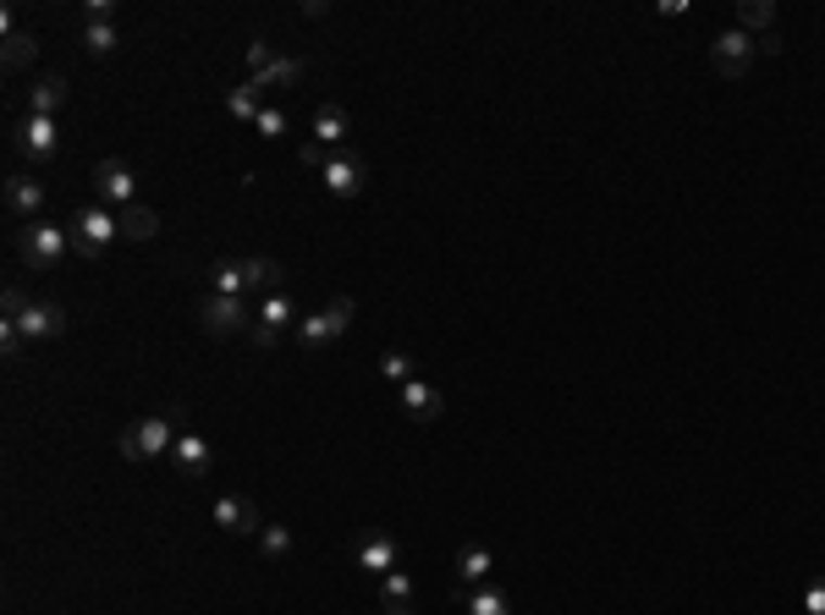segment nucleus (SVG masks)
Here are the masks:
<instances>
[{
  "instance_id": "obj_23",
  "label": "nucleus",
  "mask_w": 825,
  "mask_h": 615,
  "mask_svg": "<svg viewBox=\"0 0 825 615\" xmlns=\"http://www.w3.org/2000/svg\"><path fill=\"white\" fill-rule=\"evenodd\" d=\"M116 44H122V28H116V17L82 23V50H89V55H111Z\"/></svg>"
},
{
  "instance_id": "obj_16",
  "label": "nucleus",
  "mask_w": 825,
  "mask_h": 615,
  "mask_svg": "<svg viewBox=\"0 0 825 615\" xmlns=\"http://www.w3.org/2000/svg\"><path fill=\"white\" fill-rule=\"evenodd\" d=\"M7 209L34 226V220L45 215V188L34 182V176H12V182H7Z\"/></svg>"
},
{
  "instance_id": "obj_32",
  "label": "nucleus",
  "mask_w": 825,
  "mask_h": 615,
  "mask_svg": "<svg viewBox=\"0 0 825 615\" xmlns=\"http://www.w3.org/2000/svg\"><path fill=\"white\" fill-rule=\"evenodd\" d=\"M330 154H337V149H325V143H314V138L297 149V159H303L308 170H325V165H330Z\"/></svg>"
},
{
  "instance_id": "obj_3",
  "label": "nucleus",
  "mask_w": 825,
  "mask_h": 615,
  "mask_svg": "<svg viewBox=\"0 0 825 615\" xmlns=\"http://www.w3.org/2000/svg\"><path fill=\"white\" fill-rule=\"evenodd\" d=\"M116 236H122V226H116V209H105V204H89V209H77V226H72V247H77L82 258H105Z\"/></svg>"
},
{
  "instance_id": "obj_18",
  "label": "nucleus",
  "mask_w": 825,
  "mask_h": 615,
  "mask_svg": "<svg viewBox=\"0 0 825 615\" xmlns=\"http://www.w3.org/2000/svg\"><path fill=\"white\" fill-rule=\"evenodd\" d=\"M358 566H364V572H375V577L396 572V539H391V534L364 539V544H358Z\"/></svg>"
},
{
  "instance_id": "obj_19",
  "label": "nucleus",
  "mask_w": 825,
  "mask_h": 615,
  "mask_svg": "<svg viewBox=\"0 0 825 615\" xmlns=\"http://www.w3.org/2000/svg\"><path fill=\"white\" fill-rule=\"evenodd\" d=\"M215 292L220 297H248L254 281H248V258H220L215 264Z\"/></svg>"
},
{
  "instance_id": "obj_24",
  "label": "nucleus",
  "mask_w": 825,
  "mask_h": 615,
  "mask_svg": "<svg viewBox=\"0 0 825 615\" xmlns=\"http://www.w3.org/2000/svg\"><path fill=\"white\" fill-rule=\"evenodd\" d=\"M771 23H776V7H771V0H742V7H737V28L742 34H771Z\"/></svg>"
},
{
  "instance_id": "obj_22",
  "label": "nucleus",
  "mask_w": 825,
  "mask_h": 615,
  "mask_svg": "<svg viewBox=\"0 0 825 615\" xmlns=\"http://www.w3.org/2000/svg\"><path fill=\"white\" fill-rule=\"evenodd\" d=\"M226 111H231L237 121H259V111H265V88L248 77L242 88H231V94H226Z\"/></svg>"
},
{
  "instance_id": "obj_10",
  "label": "nucleus",
  "mask_w": 825,
  "mask_h": 615,
  "mask_svg": "<svg viewBox=\"0 0 825 615\" xmlns=\"http://www.w3.org/2000/svg\"><path fill=\"white\" fill-rule=\"evenodd\" d=\"M55 149H61V127H55L50 116H28V121L17 127V154H23V159L45 165V159H55Z\"/></svg>"
},
{
  "instance_id": "obj_21",
  "label": "nucleus",
  "mask_w": 825,
  "mask_h": 615,
  "mask_svg": "<svg viewBox=\"0 0 825 615\" xmlns=\"http://www.w3.org/2000/svg\"><path fill=\"white\" fill-rule=\"evenodd\" d=\"M490 572H495V555H490L484 544H462V550H457V577H462L468 588H479Z\"/></svg>"
},
{
  "instance_id": "obj_11",
  "label": "nucleus",
  "mask_w": 825,
  "mask_h": 615,
  "mask_svg": "<svg viewBox=\"0 0 825 615\" xmlns=\"http://www.w3.org/2000/svg\"><path fill=\"white\" fill-rule=\"evenodd\" d=\"M172 462H177V473H182V478H210L215 451H210V439H204V434H177Z\"/></svg>"
},
{
  "instance_id": "obj_26",
  "label": "nucleus",
  "mask_w": 825,
  "mask_h": 615,
  "mask_svg": "<svg viewBox=\"0 0 825 615\" xmlns=\"http://www.w3.org/2000/svg\"><path fill=\"white\" fill-rule=\"evenodd\" d=\"M34 55H39V34H12V39H7V50H0V61H7V72H23Z\"/></svg>"
},
{
  "instance_id": "obj_5",
  "label": "nucleus",
  "mask_w": 825,
  "mask_h": 615,
  "mask_svg": "<svg viewBox=\"0 0 825 615\" xmlns=\"http://www.w3.org/2000/svg\"><path fill=\"white\" fill-rule=\"evenodd\" d=\"M297 324V308H292V297L287 292H270L259 308H254V324H248V335H254V346L259 351H276L281 346V335Z\"/></svg>"
},
{
  "instance_id": "obj_6",
  "label": "nucleus",
  "mask_w": 825,
  "mask_h": 615,
  "mask_svg": "<svg viewBox=\"0 0 825 615\" xmlns=\"http://www.w3.org/2000/svg\"><path fill=\"white\" fill-rule=\"evenodd\" d=\"M754 55H760V39L754 34H742V28H726L715 44H710V66H715V77H742L754 66Z\"/></svg>"
},
{
  "instance_id": "obj_12",
  "label": "nucleus",
  "mask_w": 825,
  "mask_h": 615,
  "mask_svg": "<svg viewBox=\"0 0 825 615\" xmlns=\"http://www.w3.org/2000/svg\"><path fill=\"white\" fill-rule=\"evenodd\" d=\"M17 330H23L28 346H39V341H55V335L66 330V313H61L55 303H28L23 319H17Z\"/></svg>"
},
{
  "instance_id": "obj_33",
  "label": "nucleus",
  "mask_w": 825,
  "mask_h": 615,
  "mask_svg": "<svg viewBox=\"0 0 825 615\" xmlns=\"http://www.w3.org/2000/svg\"><path fill=\"white\" fill-rule=\"evenodd\" d=\"M380 374H385L391 385H407V358H402V351H385V358H380Z\"/></svg>"
},
{
  "instance_id": "obj_30",
  "label": "nucleus",
  "mask_w": 825,
  "mask_h": 615,
  "mask_svg": "<svg viewBox=\"0 0 825 615\" xmlns=\"http://www.w3.org/2000/svg\"><path fill=\"white\" fill-rule=\"evenodd\" d=\"M287 127H292V121H287V111H270V105H265V111H259V121H254V132H259V138H281Z\"/></svg>"
},
{
  "instance_id": "obj_4",
  "label": "nucleus",
  "mask_w": 825,
  "mask_h": 615,
  "mask_svg": "<svg viewBox=\"0 0 825 615\" xmlns=\"http://www.w3.org/2000/svg\"><path fill=\"white\" fill-rule=\"evenodd\" d=\"M353 297H330L319 313H308L303 324H297V346H308V351H319V346H330V341H337L347 324H353Z\"/></svg>"
},
{
  "instance_id": "obj_29",
  "label": "nucleus",
  "mask_w": 825,
  "mask_h": 615,
  "mask_svg": "<svg viewBox=\"0 0 825 615\" xmlns=\"http://www.w3.org/2000/svg\"><path fill=\"white\" fill-rule=\"evenodd\" d=\"M380 599H385V604H407V599H412L407 572H385V577H380Z\"/></svg>"
},
{
  "instance_id": "obj_9",
  "label": "nucleus",
  "mask_w": 825,
  "mask_h": 615,
  "mask_svg": "<svg viewBox=\"0 0 825 615\" xmlns=\"http://www.w3.org/2000/svg\"><path fill=\"white\" fill-rule=\"evenodd\" d=\"M94 193L105 198V209H127L132 193H138V176L127 159H100L94 165Z\"/></svg>"
},
{
  "instance_id": "obj_8",
  "label": "nucleus",
  "mask_w": 825,
  "mask_h": 615,
  "mask_svg": "<svg viewBox=\"0 0 825 615\" xmlns=\"http://www.w3.org/2000/svg\"><path fill=\"white\" fill-rule=\"evenodd\" d=\"M199 324H204L210 335H242L248 324H254V313H248V303H242V297H220V292H210V297L199 303Z\"/></svg>"
},
{
  "instance_id": "obj_7",
  "label": "nucleus",
  "mask_w": 825,
  "mask_h": 615,
  "mask_svg": "<svg viewBox=\"0 0 825 615\" xmlns=\"http://www.w3.org/2000/svg\"><path fill=\"white\" fill-rule=\"evenodd\" d=\"M319 182H325L330 198H358L364 182H369V165H364L353 149H337V154H330V165L319 170Z\"/></svg>"
},
{
  "instance_id": "obj_31",
  "label": "nucleus",
  "mask_w": 825,
  "mask_h": 615,
  "mask_svg": "<svg viewBox=\"0 0 825 615\" xmlns=\"http://www.w3.org/2000/svg\"><path fill=\"white\" fill-rule=\"evenodd\" d=\"M0 346H7V358H23V330H17V319H0Z\"/></svg>"
},
{
  "instance_id": "obj_14",
  "label": "nucleus",
  "mask_w": 825,
  "mask_h": 615,
  "mask_svg": "<svg viewBox=\"0 0 825 615\" xmlns=\"http://www.w3.org/2000/svg\"><path fill=\"white\" fill-rule=\"evenodd\" d=\"M402 412H407L412 423H435V418L446 412V396H441L435 385H424V380H407V385H402Z\"/></svg>"
},
{
  "instance_id": "obj_15",
  "label": "nucleus",
  "mask_w": 825,
  "mask_h": 615,
  "mask_svg": "<svg viewBox=\"0 0 825 615\" xmlns=\"http://www.w3.org/2000/svg\"><path fill=\"white\" fill-rule=\"evenodd\" d=\"M347 132H353V121H347L342 105H319L314 121H308V138L325 143V149H347Z\"/></svg>"
},
{
  "instance_id": "obj_28",
  "label": "nucleus",
  "mask_w": 825,
  "mask_h": 615,
  "mask_svg": "<svg viewBox=\"0 0 825 615\" xmlns=\"http://www.w3.org/2000/svg\"><path fill=\"white\" fill-rule=\"evenodd\" d=\"M259 550L270 561H287L292 555V534H287V527H259Z\"/></svg>"
},
{
  "instance_id": "obj_2",
  "label": "nucleus",
  "mask_w": 825,
  "mask_h": 615,
  "mask_svg": "<svg viewBox=\"0 0 825 615\" xmlns=\"http://www.w3.org/2000/svg\"><path fill=\"white\" fill-rule=\"evenodd\" d=\"M122 462H149V457H165L177 446V423L172 418H138L132 428H122Z\"/></svg>"
},
{
  "instance_id": "obj_25",
  "label": "nucleus",
  "mask_w": 825,
  "mask_h": 615,
  "mask_svg": "<svg viewBox=\"0 0 825 615\" xmlns=\"http://www.w3.org/2000/svg\"><path fill=\"white\" fill-rule=\"evenodd\" d=\"M462 610H468V615H512V599H507L502 588H484V582H479V588L462 599Z\"/></svg>"
},
{
  "instance_id": "obj_27",
  "label": "nucleus",
  "mask_w": 825,
  "mask_h": 615,
  "mask_svg": "<svg viewBox=\"0 0 825 615\" xmlns=\"http://www.w3.org/2000/svg\"><path fill=\"white\" fill-rule=\"evenodd\" d=\"M297 77H303V61H292V55H276V61H270V66H265L254 82H259V88H287V82H297Z\"/></svg>"
},
{
  "instance_id": "obj_37",
  "label": "nucleus",
  "mask_w": 825,
  "mask_h": 615,
  "mask_svg": "<svg viewBox=\"0 0 825 615\" xmlns=\"http://www.w3.org/2000/svg\"><path fill=\"white\" fill-rule=\"evenodd\" d=\"M385 615H412V604H385Z\"/></svg>"
},
{
  "instance_id": "obj_34",
  "label": "nucleus",
  "mask_w": 825,
  "mask_h": 615,
  "mask_svg": "<svg viewBox=\"0 0 825 615\" xmlns=\"http://www.w3.org/2000/svg\"><path fill=\"white\" fill-rule=\"evenodd\" d=\"M803 610H809V615H825V577H814V582H809V593H803Z\"/></svg>"
},
{
  "instance_id": "obj_36",
  "label": "nucleus",
  "mask_w": 825,
  "mask_h": 615,
  "mask_svg": "<svg viewBox=\"0 0 825 615\" xmlns=\"http://www.w3.org/2000/svg\"><path fill=\"white\" fill-rule=\"evenodd\" d=\"M760 55H782V34H765V39H760Z\"/></svg>"
},
{
  "instance_id": "obj_35",
  "label": "nucleus",
  "mask_w": 825,
  "mask_h": 615,
  "mask_svg": "<svg viewBox=\"0 0 825 615\" xmlns=\"http://www.w3.org/2000/svg\"><path fill=\"white\" fill-rule=\"evenodd\" d=\"M270 61H276V55H270V44H265V39H254V44H248V66H254V77H259Z\"/></svg>"
},
{
  "instance_id": "obj_20",
  "label": "nucleus",
  "mask_w": 825,
  "mask_h": 615,
  "mask_svg": "<svg viewBox=\"0 0 825 615\" xmlns=\"http://www.w3.org/2000/svg\"><path fill=\"white\" fill-rule=\"evenodd\" d=\"M116 226H122V242H149V236L160 231L154 209H143V204H127V209H116Z\"/></svg>"
},
{
  "instance_id": "obj_13",
  "label": "nucleus",
  "mask_w": 825,
  "mask_h": 615,
  "mask_svg": "<svg viewBox=\"0 0 825 615\" xmlns=\"http://www.w3.org/2000/svg\"><path fill=\"white\" fill-rule=\"evenodd\" d=\"M215 527H226V534H237V539H248V534H259V511H254V500H237V495H220L215 500Z\"/></svg>"
},
{
  "instance_id": "obj_17",
  "label": "nucleus",
  "mask_w": 825,
  "mask_h": 615,
  "mask_svg": "<svg viewBox=\"0 0 825 615\" xmlns=\"http://www.w3.org/2000/svg\"><path fill=\"white\" fill-rule=\"evenodd\" d=\"M61 105H66V77H61V72H45V77L28 88V116H50V121H55Z\"/></svg>"
},
{
  "instance_id": "obj_1",
  "label": "nucleus",
  "mask_w": 825,
  "mask_h": 615,
  "mask_svg": "<svg viewBox=\"0 0 825 615\" xmlns=\"http://www.w3.org/2000/svg\"><path fill=\"white\" fill-rule=\"evenodd\" d=\"M17 253H23L28 270H55V264L72 253V231H61L50 220H34V226L17 231Z\"/></svg>"
}]
</instances>
